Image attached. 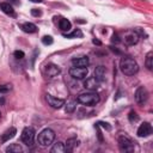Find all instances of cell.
<instances>
[{
	"label": "cell",
	"mask_w": 153,
	"mask_h": 153,
	"mask_svg": "<svg viewBox=\"0 0 153 153\" xmlns=\"http://www.w3.org/2000/svg\"><path fill=\"white\" fill-rule=\"evenodd\" d=\"M120 68H121L123 74H126V75H134L139 71V65H137V62L133 57L124 56L120 61Z\"/></svg>",
	"instance_id": "6da1fadb"
},
{
	"label": "cell",
	"mask_w": 153,
	"mask_h": 153,
	"mask_svg": "<svg viewBox=\"0 0 153 153\" xmlns=\"http://www.w3.org/2000/svg\"><path fill=\"white\" fill-rule=\"evenodd\" d=\"M76 102H79L82 105H87V106H93L99 102V96L98 93L93 92V91H88V92H84L80 93L76 97Z\"/></svg>",
	"instance_id": "7a4b0ae2"
},
{
	"label": "cell",
	"mask_w": 153,
	"mask_h": 153,
	"mask_svg": "<svg viewBox=\"0 0 153 153\" xmlns=\"http://www.w3.org/2000/svg\"><path fill=\"white\" fill-rule=\"evenodd\" d=\"M54 139H55V133H54L51 129L45 128V129H43V130L38 134V136H37V142H38L41 146L47 147V146H49V145L53 143Z\"/></svg>",
	"instance_id": "3957f363"
},
{
	"label": "cell",
	"mask_w": 153,
	"mask_h": 153,
	"mask_svg": "<svg viewBox=\"0 0 153 153\" xmlns=\"http://www.w3.org/2000/svg\"><path fill=\"white\" fill-rule=\"evenodd\" d=\"M118 146H120V149L122 152H131V151H134V142L127 135H120L118 136Z\"/></svg>",
	"instance_id": "277c9868"
},
{
	"label": "cell",
	"mask_w": 153,
	"mask_h": 153,
	"mask_svg": "<svg viewBox=\"0 0 153 153\" xmlns=\"http://www.w3.org/2000/svg\"><path fill=\"white\" fill-rule=\"evenodd\" d=\"M20 140L26 146H31L33 143V140H35V130L31 127L24 128L23 131H22V135H20Z\"/></svg>",
	"instance_id": "5b68a950"
},
{
	"label": "cell",
	"mask_w": 153,
	"mask_h": 153,
	"mask_svg": "<svg viewBox=\"0 0 153 153\" xmlns=\"http://www.w3.org/2000/svg\"><path fill=\"white\" fill-rule=\"evenodd\" d=\"M87 67H78V66H73L71 69H69V75L73 78V79H78V80H81V79H85V76L87 75Z\"/></svg>",
	"instance_id": "8992f818"
},
{
	"label": "cell",
	"mask_w": 153,
	"mask_h": 153,
	"mask_svg": "<svg viewBox=\"0 0 153 153\" xmlns=\"http://www.w3.org/2000/svg\"><path fill=\"white\" fill-rule=\"evenodd\" d=\"M134 97H135L136 103H139V104H143V103H146L147 99H148V91L146 90V87L140 86V87L136 88Z\"/></svg>",
	"instance_id": "52a82bcc"
},
{
	"label": "cell",
	"mask_w": 153,
	"mask_h": 153,
	"mask_svg": "<svg viewBox=\"0 0 153 153\" xmlns=\"http://www.w3.org/2000/svg\"><path fill=\"white\" fill-rule=\"evenodd\" d=\"M60 72H61L60 67H59L57 65H54V63H49V65H47L45 68H44V73H45V75H47L48 78L57 76V75L60 74Z\"/></svg>",
	"instance_id": "ba28073f"
},
{
	"label": "cell",
	"mask_w": 153,
	"mask_h": 153,
	"mask_svg": "<svg viewBox=\"0 0 153 153\" xmlns=\"http://www.w3.org/2000/svg\"><path fill=\"white\" fill-rule=\"evenodd\" d=\"M151 134H152V126L148 122H143L137 128V136L140 137H147Z\"/></svg>",
	"instance_id": "9c48e42d"
},
{
	"label": "cell",
	"mask_w": 153,
	"mask_h": 153,
	"mask_svg": "<svg viewBox=\"0 0 153 153\" xmlns=\"http://www.w3.org/2000/svg\"><path fill=\"white\" fill-rule=\"evenodd\" d=\"M99 81L94 78V76H90L87 78L85 81H84V87L88 91H96L98 87H99Z\"/></svg>",
	"instance_id": "30bf717a"
},
{
	"label": "cell",
	"mask_w": 153,
	"mask_h": 153,
	"mask_svg": "<svg viewBox=\"0 0 153 153\" xmlns=\"http://www.w3.org/2000/svg\"><path fill=\"white\" fill-rule=\"evenodd\" d=\"M47 102L48 104L54 108V109H60L62 105H65V100L61 99V98H56L54 96H50V94H47Z\"/></svg>",
	"instance_id": "8fae6325"
},
{
	"label": "cell",
	"mask_w": 153,
	"mask_h": 153,
	"mask_svg": "<svg viewBox=\"0 0 153 153\" xmlns=\"http://www.w3.org/2000/svg\"><path fill=\"white\" fill-rule=\"evenodd\" d=\"M139 41V35L136 32H130L124 37V43L127 45H134Z\"/></svg>",
	"instance_id": "7c38bea8"
},
{
	"label": "cell",
	"mask_w": 153,
	"mask_h": 153,
	"mask_svg": "<svg viewBox=\"0 0 153 153\" xmlns=\"http://www.w3.org/2000/svg\"><path fill=\"white\" fill-rule=\"evenodd\" d=\"M72 63L74 66H78V67H87L90 61H88V57L87 56H80V57H75L72 60Z\"/></svg>",
	"instance_id": "4fadbf2b"
},
{
	"label": "cell",
	"mask_w": 153,
	"mask_h": 153,
	"mask_svg": "<svg viewBox=\"0 0 153 153\" xmlns=\"http://www.w3.org/2000/svg\"><path fill=\"white\" fill-rule=\"evenodd\" d=\"M105 67H103V66H98L96 69H94V78L99 81V82H102L104 79H105Z\"/></svg>",
	"instance_id": "5bb4252c"
},
{
	"label": "cell",
	"mask_w": 153,
	"mask_h": 153,
	"mask_svg": "<svg viewBox=\"0 0 153 153\" xmlns=\"http://www.w3.org/2000/svg\"><path fill=\"white\" fill-rule=\"evenodd\" d=\"M16 133H17V130H16V128H10V129H7L2 135H1V139H0V141L4 143V142H7L10 139H12L14 135H16Z\"/></svg>",
	"instance_id": "9a60e30c"
},
{
	"label": "cell",
	"mask_w": 153,
	"mask_h": 153,
	"mask_svg": "<svg viewBox=\"0 0 153 153\" xmlns=\"http://www.w3.org/2000/svg\"><path fill=\"white\" fill-rule=\"evenodd\" d=\"M50 152H51V153H65V152H66V146H65L63 142L59 141V142L54 143V146L51 147Z\"/></svg>",
	"instance_id": "2e32d148"
},
{
	"label": "cell",
	"mask_w": 153,
	"mask_h": 153,
	"mask_svg": "<svg viewBox=\"0 0 153 153\" xmlns=\"http://www.w3.org/2000/svg\"><path fill=\"white\" fill-rule=\"evenodd\" d=\"M20 27L23 29L24 32H27V33H33L37 31V26L32 23H24L20 25Z\"/></svg>",
	"instance_id": "e0dca14e"
},
{
	"label": "cell",
	"mask_w": 153,
	"mask_h": 153,
	"mask_svg": "<svg viewBox=\"0 0 153 153\" xmlns=\"http://www.w3.org/2000/svg\"><path fill=\"white\" fill-rule=\"evenodd\" d=\"M0 8L2 10L4 13L10 14V16H14V10H13V7H12L8 2H2V4H0Z\"/></svg>",
	"instance_id": "ac0fdd59"
},
{
	"label": "cell",
	"mask_w": 153,
	"mask_h": 153,
	"mask_svg": "<svg viewBox=\"0 0 153 153\" xmlns=\"http://www.w3.org/2000/svg\"><path fill=\"white\" fill-rule=\"evenodd\" d=\"M59 27L62 30V31H69L71 30V22L66 18H61L59 20Z\"/></svg>",
	"instance_id": "d6986e66"
},
{
	"label": "cell",
	"mask_w": 153,
	"mask_h": 153,
	"mask_svg": "<svg viewBox=\"0 0 153 153\" xmlns=\"http://www.w3.org/2000/svg\"><path fill=\"white\" fill-rule=\"evenodd\" d=\"M79 145V140H76L75 137H73V139H68L67 140V142H66V152H71V151H73V148L75 147V146H78Z\"/></svg>",
	"instance_id": "ffe728a7"
},
{
	"label": "cell",
	"mask_w": 153,
	"mask_h": 153,
	"mask_svg": "<svg viewBox=\"0 0 153 153\" xmlns=\"http://www.w3.org/2000/svg\"><path fill=\"white\" fill-rule=\"evenodd\" d=\"M145 66L147 67L148 71H152V68H153V53H152V51H149V53L147 54L146 61H145Z\"/></svg>",
	"instance_id": "44dd1931"
},
{
	"label": "cell",
	"mask_w": 153,
	"mask_h": 153,
	"mask_svg": "<svg viewBox=\"0 0 153 153\" xmlns=\"http://www.w3.org/2000/svg\"><path fill=\"white\" fill-rule=\"evenodd\" d=\"M6 152H17V153H19V152H23V148L18 143H12L6 148Z\"/></svg>",
	"instance_id": "7402d4cb"
},
{
	"label": "cell",
	"mask_w": 153,
	"mask_h": 153,
	"mask_svg": "<svg viewBox=\"0 0 153 153\" xmlns=\"http://www.w3.org/2000/svg\"><path fill=\"white\" fill-rule=\"evenodd\" d=\"M12 90V85L11 84H5V85H0V96L5 94L7 92H10Z\"/></svg>",
	"instance_id": "603a6c76"
},
{
	"label": "cell",
	"mask_w": 153,
	"mask_h": 153,
	"mask_svg": "<svg viewBox=\"0 0 153 153\" xmlns=\"http://www.w3.org/2000/svg\"><path fill=\"white\" fill-rule=\"evenodd\" d=\"M76 103L75 102H68L67 103V105H66V112H68V114H72L74 110H75V105Z\"/></svg>",
	"instance_id": "cb8c5ba5"
},
{
	"label": "cell",
	"mask_w": 153,
	"mask_h": 153,
	"mask_svg": "<svg viewBox=\"0 0 153 153\" xmlns=\"http://www.w3.org/2000/svg\"><path fill=\"white\" fill-rule=\"evenodd\" d=\"M82 33H81V31L80 30H75V31H73L72 33H65V37H67V38H71V37H80Z\"/></svg>",
	"instance_id": "d4e9b609"
},
{
	"label": "cell",
	"mask_w": 153,
	"mask_h": 153,
	"mask_svg": "<svg viewBox=\"0 0 153 153\" xmlns=\"http://www.w3.org/2000/svg\"><path fill=\"white\" fill-rule=\"evenodd\" d=\"M42 43H43L44 45L51 44V43H53V37H51V36H43V37H42Z\"/></svg>",
	"instance_id": "484cf974"
},
{
	"label": "cell",
	"mask_w": 153,
	"mask_h": 153,
	"mask_svg": "<svg viewBox=\"0 0 153 153\" xmlns=\"http://www.w3.org/2000/svg\"><path fill=\"white\" fill-rule=\"evenodd\" d=\"M14 57L16 59H23L24 57V53L22 50H16L14 51Z\"/></svg>",
	"instance_id": "4316f807"
},
{
	"label": "cell",
	"mask_w": 153,
	"mask_h": 153,
	"mask_svg": "<svg viewBox=\"0 0 153 153\" xmlns=\"http://www.w3.org/2000/svg\"><path fill=\"white\" fill-rule=\"evenodd\" d=\"M31 14L35 16V17H38V16H41V11L37 10V8H32L31 10Z\"/></svg>",
	"instance_id": "83f0119b"
},
{
	"label": "cell",
	"mask_w": 153,
	"mask_h": 153,
	"mask_svg": "<svg viewBox=\"0 0 153 153\" xmlns=\"http://www.w3.org/2000/svg\"><path fill=\"white\" fill-rule=\"evenodd\" d=\"M31 1H33V2H41L42 0H31Z\"/></svg>",
	"instance_id": "f1b7e54d"
},
{
	"label": "cell",
	"mask_w": 153,
	"mask_h": 153,
	"mask_svg": "<svg viewBox=\"0 0 153 153\" xmlns=\"http://www.w3.org/2000/svg\"><path fill=\"white\" fill-rule=\"evenodd\" d=\"M11 1H12V2H14V4H19V2L17 1V0H11Z\"/></svg>",
	"instance_id": "f546056e"
},
{
	"label": "cell",
	"mask_w": 153,
	"mask_h": 153,
	"mask_svg": "<svg viewBox=\"0 0 153 153\" xmlns=\"http://www.w3.org/2000/svg\"><path fill=\"white\" fill-rule=\"evenodd\" d=\"M0 116H1V114H0Z\"/></svg>",
	"instance_id": "4dcf8cb0"
}]
</instances>
